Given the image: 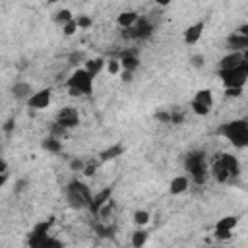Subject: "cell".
Wrapping results in <instances>:
<instances>
[{"mask_svg": "<svg viewBox=\"0 0 248 248\" xmlns=\"http://www.w3.org/2000/svg\"><path fill=\"white\" fill-rule=\"evenodd\" d=\"M29 244L35 246V248H43V246H62L60 240L56 238H50L48 234H29Z\"/></svg>", "mask_w": 248, "mask_h": 248, "instance_id": "cell-16", "label": "cell"}, {"mask_svg": "<svg viewBox=\"0 0 248 248\" xmlns=\"http://www.w3.org/2000/svg\"><path fill=\"white\" fill-rule=\"evenodd\" d=\"M81 170H83L85 176H93V174L97 172V163H89V165H85Z\"/></svg>", "mask_w": 248, "mask_h": 248, "instance_id": "cell-36", "label": "cell"}, {"mask_svg": "<svg viewBox=\"0 0 248 248\" xmlns=\"http://www.w3.org/2000/svg\"><path fill=\"white\" fill-rule=\"evenodd\" d=\"M110 196H112V188H105V190H101V192H97L95 196H91V200H89V209L97 215V211L101 209V205L103 203H107L108 200H110Z\"/></svg>", "mask_w": 248, "mask_h": 248, "instance_id": "cell-13", "label": "cell"}, {"mask_svg": "<svg viewBox=\"0 0 248 248\" xmlns=\"http://www.w3.org/2000/svg\"><path fill=\"white\" fill-rule=\"evenodd\" d=\"M211 174H213V178L217 180V182H227L231 176H229V170H227V167H225V163H223V157H221V153L213 159V163H211Z\"/></svg>", "mask_w": 248, "mask_h": 248, "instance_id": "cell-10", "label": "cell"}, {"mask_svg": "<svg viewBox=\"0 0 248 248\" xmlns=\"http://www.w3.org/2000/svg\"><path fill=\"white\" fill-rule=\"evenodd\" d=\"M192 110H194L198 116H205V114H209V108H207V107L198 105V103H194V101H192Z\"/></svg>", "mask_w": 248, "mask_h": 248, "instance_id": "cell-34", "label": "cell"}, {"mask_svg": "<svg viewBox=\"0 0 248 248\" xmlns=\"http://www.w3.org/2000/svg\"><path fill=\"white\" fill-rule=\"evenodd\" d=\"M203 21H198V23H194V25H190V27H186V31H184V41L188 43V45H196L200 39H202V33H203Z\"/></svg>", "mask_w": 248, "mask_h": 248, "instance_id": "cell-14", "label": "cell"}, {"mask_svg": "<svg viewBox=\"0 0 248 248\" xmlns=\"http://www.w3.org/2000/svg\"><path fill=\"white\" fill-rule=\"evenodd\" d=\"M145 240H147V232H145V231H141V229H140V231H136V232L132 234V246H136V248H138V246H143V244H145Z\"/></svg>", "mask_w": 248, "mask_h": 248, "instance_id": "cell-27", "label": "cell"}, {"mask_svg": "<svg viewBox=\"0 0 248 248\" xmlns=\"http://www.w3.org/2000/svg\"><path fill=\"white\" fill-rule=\"evenodd\" d=\"M227 48L244 52V50L248 48V37H246V35H238V33L229 35V37H227Z\"/></svg>", "mask_w": 248, "mask_h": 248, "instance_id": "cell-15", "label": "cell"}, {"mask_svg": "<svg viewBox=\"0 0 248 248\" xmlns=\"http://www.w3.org/2000/svg\"><path fill=\"white\" fill-rule=\"evenodd\" d=\"M134 223H136L138 227L147 225V223H149V213H147L145 209H138V211H134Z\"/></svg>", "mask_w": 248, "mask_h": 248, "instance_id": "cell-26", "label": "cell"}, {"mask_svg": "<svg viewBox=\"0 0 248 248\" xmlns=\"http://www.w3.org/2000/svg\"><path fill=\"white\" fill-rule=\"evenodd\" d=\"M236 223H238V217H234V215H227V217L219 219L217 225H215V236L217 238H223V240L231 238L232 229L236 227Z\"/></svg>", "mask_w": 248, "mask_h": 248, "instance_id": "cell-8", "label": "cell"}, {"mask_svg": "<svg viewBox=\"0 0 248 248\" xmlns=\"http://www.w3.org/2000/svg\"><path fill=\"white\" fill-rule=\"evenodd\" d=\"M12 130H14V120H12V118H8V120H6V124H4V132H6V134H12Z\"/></svg>", "mask_w": 248, "mask_h": 248, "instance_id": "cell-40", "label": "cell"}, {"mask_svg": "<svg viewBox=\"0 0 248 248\" xmlns=\"http://www.w3.org/2000/svg\"><path fill=\"white\" fill-rule=\"evenodd\" d=\"M56 122L62 126V128H76L79 124V112L76 107H62L56 114Z\"/></svg>", "mask_w": 248, "mask_h": 248, "instance_id": "cell-7", "label": "cell"}, {"mask_svg": "<svg viewBox=\"0 0 248 248\" xmlns=\"http://www.w3.org/2000/svg\"><path fill=\"white\" fill-rule=\"evenodd\" d=\"M132 74H134V72H128V70H122V79H124V81H132Z\"/></svg>", "mask_w": 248, "mask_h": 248, "instance_id": "cell-42", "label": "cell"}, {"mask_svg": "<svg viewBox=\"0 0 248 248\" xmlns=\"http://www.w3.org/2000/svg\"><path fill=\"white\" fill-rule=\"evenodd\" d=\"M6 170H8V163L0 157V172H6Z\"/></svg>", "mask_w": 248, "mask_h": 248, "instance_id": "cell-43", "label": "cell"}, {"mask_svg": "<svg viewBox=\"0 0 248 248\" xmlns=\"http://www.w3.org/2000/svg\"><path fill=\"white\" fill-rule=\"evenodd\" d=\"M219 134L225 136L234 147H246L248 145V122L244 118H238V120H231V122H225L221 128H219Z\"/></svg>", "mask_w": 248, "mask_h": 248, "instance_id": "cell-1", "label": "cell"}, {"mask_svg": "<svg viewBox=\"0 0 248 248\" xmlns=\"http://www.w3.org/2000/svg\"><path fill=\"white\" fill-rule=\"evenodd\" d=\"M62 31H64V35H66V37H72V35L78 31L76 17H74V19H70V21H66V23H62Z\"/></svg>", "mask_w": 248, "mask_h": 248, "instance_id": "cell-28", "label": "cell"}, {"mask_svg": "<svg viewBox=\"0 0 248 248\" xmlns=\"http://www.w3.org/2000/svg\"><path fill=\"white\" fill-rule=\"evenodd\" d=\"M107 68H108V74H118L122 70L120 68V60H116V58H110L108 64H107Z\"/></svg>", "mask_w": 248, "mask_h": 248, "instance_id": "cell-33", "label": "cell"}, {"mask_svg": "<svg viewBox=\"0 0 248 248\" xmlns=\"http://www.w3.org/2000/svg\"><path fill=\"white\" fill-rule=\"evenodd\" d=\"M140 17V14L138 12H122V14H118V17H116V23L120 25V27H132L134 23H136V19Z\"/></svg>", "mask_w": 248, "mask_h": 248, "instance_id": "cell-22", "label": "cell"}, {"mask_svg": "<svg viewBox=\"0 0 248 248\" xmlns=\"http://www.w3.org/2000/svg\"><path fill=\"white\" fill-rule=\"evenodd\" d=\"M56 2H62V0H48V4H56Z\"/></svg>", "mask_w": 248, "mask_h": 248, "instance_id": "cell-48", "label": "cell"}, {"mask_svg": "<svg viewBox=\"0 0 248 248\" xmlns=\"http://www.w3.org/2000/svg\"><path fill=\"white\" fill-rule=\"evenodd\" d=\"M172 0H155V4H159V6H169Z\"/></svg>", "mask_w": 248, "mask_h": 248, "instance_id": "cell-47", "label": "cell"}, {"mask_svg": "<svg viewBox=\"0 0 248 248\" xmlns=\"http://www.w3.org/2000/svg\"><path fill=\"white\" fill-rule=\"evenodd\" d=\"M190 64H192L194 68H203L205 56H203V54H194V56H190Z\"/></svg>", "mask_w": 248, "mask_h": 248, "instance_id": "cell-32", "label": "cell"}, {"mask_svg": "<svg viewBox=\"0 0 248 248\" xmlns=\"http://www.w3.org/2000/svg\"><path fill=\"white\" fill-rule=\"evenodd\" d=\"M182 122H184L182 112H170V124H182Z\"/></svg>", "mask_w": 248, "mask_h": 248, "instance_id": "cell-37", "label": "cell"}, {"mask_svg": "<svg viewBox=\"0 0 248 248\" xmlns=\"http://www.w3.org/2000/svg\"><path fill=\"white\" fill-rule=\"evenodd\" d=\"M194 103H198V105H203V107H207V108H211V105H213V95H211V91L209 89H200L196 95H194V99H192Z\"/></svg>", "mask_w": 248, "mask_h": 248, "instance_id": "cell-23", "label": "cell"}, {"mask_svg": "<svg viewBox=\"0 0 248 248\" xmlns=\"http://www.w3.org/2000/svg\"><path fill=\"white\" fill-rule=\"evenodd\" d=\"M120 155H124V145L122 143H114V145H110V147H107V149H103L99 153V161L107 163V161H112V159H116Z\"/></svg>", "mask_w": 248, "mask_h": 248, "instance_id": "cell-18", "label": "cell"}, {"mask_svg": "<svg viewBox=\"0 0 248 248\" xmlns=\"http://www.w3.org/2000/svg\"><path fill=\"white\" fill-rule=\"evenodd\" d=\"M6 180H8V176H6V172H0V188L6 184Z\"/></svg>", "mask_w": 248, "mask_h": 248, "instance_id": "cell-46", "label": "cell"}, {"mask_svg": "<svg viewBox=\"0 0 248 248\" xmlns=\"http://www.w3.org/2000/svg\"><path fill=\"white\" fill-rule=\"evenodd\" d=\"M238 35H246V37H248V25H240V29H238Z\"/></svg>", "mask_w": 248, "mask_h": 248, "instance_id": "cell-44", "label": "cell"}, {"mask_svg": "<svg viewBox=\"0 0 248 248\" xmlns=\"http://www.w3.org/2000/svg\"><path fill=\"white\" fill-rule=\"evenodd\" d=\"M151 33H153V23H151L147 17H138L132 27H126V29L122 31V37H126V39H136V41H143V39H149Z\"/></svg>", "mask_w": 248, "mask_h": 248, "instance_id": "cell-6", "label": "cell"}, {"mask_svg": "<svg viewBox=\"0 0 248 248\" xmlns=\"http://www.w3.org/2000/svg\"><path fill=\"white\" fill-rule=\"evenodd\" d=\"M70 19H74V16H72L70 10H60V12H56V16H54V21H58V23H66V21H70Z\"/></svg>", "mask_w": 248, "mask_h": 248, "instance_id": "cell-29", "label": "cell"}, {"mask_svg": "<svg viewBox=\"0 0 248 248\" xmlns=\"http://www.w3.org/2000/svg\"><path fill=\"white\" fill-rule=\"evenodd\" d=\"M221 157H223V163H225V167H227V170H229V176H231V178L238 176V172H240V163H238V159H236L234 155H231V153H221Z\"/></svg>", "mask_w": 248, "mask_h": 248, "instance_id": "cell-20", "label": "cell"}, {"mask_svg": "<svg viewBox=\"0 0 248 248\" xmlns=\"http://www.w3.org/2000/svg\"><path fill=\"white\" fill-rule=\"evenodd\" d=\"M95 231H97V234L103 236V238H108V236L114 234V229H112V227H107V225H95Z\"/></svg>", "mask_w": 248, "mask_h": 248, "instance_id": "cell-30", "label": "cell"}, {"mask_svg": "<svg viewBox=\"0 0 248 248\" xmlns=\"http://www.w3.org/2000/svg\"><path fill=\"white\" fill-rule=\"evenodd\" d=\"M225 95L227 97H240L242 95V87H227L225 89Z\"/></svg>", "mask_w": 248, "mask_h": 248, "instance_id": "cell-35", "label": "cell"}, {"mask_svg": "<svg viewBox=\"0 0 248 248\" xmlns=\"http://www.w3.org/2000/svg\"><path fill=\"white\" fill-rule=\"evenodd\" d=\"M31 93H33V89H31V85L25 83V81H16V83L12 85V95H14L17 101H27V99L31 97Z\"/></svg>", "mask_w": 248, "mask_h": 248, "instance_id": "cell-17", "label": "cell"}, {"mask_svg": "<svg viewBox=\"0 0 248 248\" xmlns=\"http://www.w3.org/2000/svg\"><path fill=\"white\" fill-rule=\"evenodd\" d=\"M81 60H83V52H79V50H78V52H72V54H70V64H74V66H76V64H78V62H81Z\"/></svg>", "mask_w": 248, "mask_h": 248, "instance_id": "cell-38", "label": "cell"}, {"mask_svg": "<svg viewBox=\"0 0 248 248\" xmlns=\"http://www.w3.org/2000/svg\"><path fill=\"white\" fill-rule=\"evenodd\" d=\"M105 64H107V60L103 58V56H95V58H89V60H85V70L95 78L103 68H105Z\"/></svg>", "mask_w": 248, "mask_h": 248, "instance_id": "cell-21", "label": "cell"}, {"mask_svg": "<svg viewBox=\"0 0 248 248\" xmlns=\"http://www.w3.org/2000/svg\"><path fill=\"white\" fill-rule=\"evenodd\" d=\"M188 186H190L188 176H174V178L170 180V184H169V192H170L172 196H178V194L186 192Z\"/></svg>", "mask_w": 248, "mask_h": 248, "instance_id": "cell-19", "label": "cell"}, {"mask_svg": "<svg viewBox=\"0 0 248 248\" xmlns=\"http://www.w3.org/2000/svg\"><path fill=\"white\" fill-rule=\"evenodd\" d=\"M120 68L128 70V72H136L140 68V58H138L136 50H124L120 54Z\"/></svg>", "mask_w": 248, "mask_h": 248, "instance_id": "cell-11", "label": "cell"}, {"mask_svg": "<svg viewBox=\"0 0 248 248\" xmlns=\"http://www.w3.org/2000/svg\"><path fill=\"white\" fill-rule=\"evenodd\" d=\"M25 184H27L25 180H19V182H17V188H16V190H17V192H21V190H25Z\"/></svg>", "mask_w": 248, "mask_h": 248, "instance_id": "cell-45", "label": "cell"}, {"mask_svg": "<svg viewBox=\"0 0 248 248\" xmlns=\"http://www.w3.org/2000/svg\"><path fill=\"white\" fill-rule=\"evenodd\" d=\"M219 78L225 83V87H244L246 78H248V58L234 68L219 70Z\"/></svg>", "mask_w": 248, "mask_h": 248, "instance_id": "cell-5", "label": "cell"}, {"mask_svg": "<svg viewBox=\"0 0 248 248\" xmlns=\"http://www.w3.org/2000/svg\"><path fill=\"white\" fill-rule=\"evenodd\" d=\"M93 76L85 70V68H78L68 79H66V87H68V93L72 97H78V95H89L93 91Z\"/></svg>", "mask_w": 248, "mask_h": 248, "instance_id": "cell-2", "label": "cell"}, {"mask_svg": "<svg viewBox=\"0 0 248 248\" xmlns=\"http://www.w3.org/2000/svg\"><path fill=\"white\" fill-rule=\"evenodd\" d=\"M76 23H78V27L87 29V27H91V25H93V19H91L89 16H78V17H76Z\"/></svg>", "mask_w": 248, "mask_h": 248, "instance_id": "cell-31", "label": "cell"}, {"mask_svg": "<svg viewBox=\"0 0 248 248\" xmlns=\"http://www.w3.org/2000/svg\"><path fill=\"white\" fill-rule=\"evenodd\" d=\"M66 198H68V203L74 207V209H83L89 205V200H91V190L85 182H79V180H72L66 188Z\"/></svg>", "mask_w": 248, "mask_h": 248, "instance_id": "cell-4", "label": "cell"}, {"mask_svg": "<svg viewBox=\"0 0 248 248\" xmlns=\"http://www.w3.org/2000/svg\"><path fill=\"white\" fill-rule=\"evenodd\" d=\"M70 167H72L74 170H81V169H83V163H81L79 159H74V161L70 163Z\"/></svg>", "mask_w": 248, "mask_h": 248, "instance_id": "cell-41", "label": "cell"}, {"mask_svg": "<svg viewBox=\"0 0 248 248\" xmlns=\"http://www.w3.org/2000/svg\"><path fill=\"white\" fill-rule=\"evenodd\" d=\"M184 165H186V170L190 172L192 180L196 184H203L205 182V172H207V165H205V151L202 149H196V151H190L184 159Z\"/></svg>", "mask_w": 248, "mask_h": 248, "instance_id": "cell-3", "label": "cell"}, {"mask_svg": "<svg viewBox=\"0 0 248 248\" xmlns=\"http://www.w3.org/2000/svg\"><path fill=\"white\" fill-rule=\"evenodd\" d=\"M41 145H43V149H46V151H50V153H60V151H62V143H60V140L54 138V136L43 140Z\"/></svg>", "mask_w": 248, "mask_h": 248, "instance_id": "cell-24", "label": "cell"}, {"mask_svg": "<svg viewBox=\"0 0 248 248\" xmlns=\"http://www.w3.org/2000/svg\"><path fill=\"white\" fill-rule=\"evenodd\" d=\"M155 118L161 120V122H170V112H157Z\"/></svg>", "mask_w": 248, "mask_h": 248, "instance_id": "cell-39", "label": "cell"}, {"mask_svg": "<svg viewBox=\"0 0 248 248\" xmlns=\"http://www.w3.org/2000/svg\"><path fill=\"white\" fill-rule=\"evenodd\" d=\"M244 60H246V54H244V52L231 50L227 56H223V58H221V62H219V70L234 68V66H238V64H240V62H244Z\"/></svg>", "mask_w": 248, "mask_h": 248, "instance_id": "cell-12", "label": "cell"}, {"mask_svg": "<svg viewBox=\"0 0 248 248\" xmlns=\"http://www.w3.org/2000/svg\"><path fill=\"white\" fill-rule=\"evenodd\" d=\"M50 97H52V91L46 87V89H39L37 93H31V97L27 99V105L29 108H35V110H43L50 105Z\"/></svg>", "mask_w": 248, "mask_h": 248, "instance_id": "cell-9", "label": "cell"}, {"mask_svg": "<svg viewBox=\"0 0 248 248\" xmlns=\"http://www.w3.org/2000/svg\"><path fill=\"white\" fill-rule=\"evenodd\" d=\"M52 223H54V217H48L46 221H39L35 227H33V234H48V231H50V227H52Z\"/></svg>", "mask_w": 248, "mask_h": 248, "instance_id": "cell-25", "label": "cell"}]
</instances>
